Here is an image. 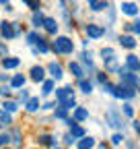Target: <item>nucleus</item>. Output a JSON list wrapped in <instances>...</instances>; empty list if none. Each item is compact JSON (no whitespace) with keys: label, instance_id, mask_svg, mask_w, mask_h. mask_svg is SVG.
<instances>
[{"label":"nucleus","instance_id":"obj_1","mask_svg":"<svg viewBox=\"0 0 140 149\" xmlns=\"http://www.w3.org/2000/svg\"><path fill=\"white\" fill-rule=\"evenodd\" d=\"M49 46H51V52L58 56H68L74 52V42L68 35H58L54 42H49Z\"/></svg>","mask_w":140,"mask_h":149},{"label":"nucleus","instance_id":"obj_2","mask_svg":"<svg viewBox=\"0 0 140 149\" xmlns=\"http://www.w3.org/2000/svg\"><path fill=\"white\" fill-rule=\"evenodd\" d=\"M105 124L107 126H111V128H124L126 126V122H124V114L115 108V106H109V110L105 112Z\"/></svg>","mask_w":140,"mask_h":149},{"label":"nucleus","instance_id":"obj_3","mask_svg":"<svg viewBox=\"0 0 140 149\" xmlns=\"http://www.w3.org/2000/svg\"><path fill=\"white\" fill-rule=\"evenodd\" d=\"M117 74H119V85H126L130 89H140V77L136 72H130L126 68V64H121V68H119Z\"/></svg>","mask_w":140,"mask_h":149},{"label":"nucleus","instance_id":"obj_4","mask_svg":"<svg viewBox=\"0 0 140 149\" xmlns=\"http://www.w3.org/2000/svg\"><path fill=\"white\" fill-rule=\"evenodd\" d=\"M84 33H86L89 40H101V37L107 33V29H105V25H99V23H86Z\"/></svg>","mask_w":140,"mask_h":149},{"label":"nucleus","instance_id":"obj_5","mask_svg":"<svg viewBox=\"0 0 140 149\" xmlns=\"http://www.w3.org/2000/svg\"><path fill=\"white\" fill-rule=\"evenodd\" d=\"M111 95H113L115 100H126V102H130V100L136 97V89H130V87H126V85H115Z\"/></svg>","mask_w":140,"mask_h":149},{"label":"nucleus","instance_id":"obj_6","mask_svg":"<svg viewBox=\"0 0 140 149\" xmlns=\"http://www.w3.org/2000/svg\"><path fill=\"white\" fill-rule=\"evenodd\" d=\"M45 72H47L45 66H41V64H33V66L29 68V79H31L33 83H43V81H45Z\"/></svg>","mask_w":140,"mask_h":149},{"label":"nucleus","instance_id":"obj_7","mask_svg":"<svg viewBox=\"0 0 140 149\" xmlns=\"http://www.w3.org/2000/svg\"><path fill=\"white\" fill-rule=\"evenodd\" d=\"M37 145H41V147H49V149H58V135L41 133V135L37 137Z\"/></svg>","mask_w":140,"mask_h":149},{"label":"nucleus","instance_id":"obj_8","mask_svg":"<svg viewBox=\"0 0 140 149\" xmlns=\"http://www.w3.org/2000/svg\"><path fill=\"white\" fill-rule=\"evenodd\" d=\"M45 68H47V72H49V79H54V81H62V79H64V68H62L60 62L51 60Z\"/></svg>","mask_w":140,"mask_h":149},{"label":"nucleus","instance_id":"obj_9","mask_svg":"<svg viewBox=\"0 0 140 149\" xmlns=\"http://www.w3.org/2000/svg\"><path fill=\"white\" fill-rule=\"evenodd\" d=\"M0 35H2V40H6V42L14 40V37H16V31H14L12 21H2V23H0Z\"/></svg>","mask_w":140,"mask_h":149},{"label":"nucleus","instance_id":"obj_10","mask_svg":"<svg viewBox=\"0 0 140 149\" xmlns=\"http://www.w3.org/2000/svg\"><path fill=\"white\" fill-rule=\"evenodd\" d=\"M117 44L121 48H126V50H136L138 48V40H136L134 35H130V33H121L117 37Z\"/></svg>","mask_w":140,"mask_h":149},{"label":"nucleus","instance_id":"obj_11","mask_svg":"<svg viewBox=\"0 0 140 149\" xmlns=\"http://www.w3.org/2000/svg\"><path fill=\"white\" fill-rule=\"evenodd\" d=\"M68 70L72 72V77H74L76 81L86 79V77H84V68H82V64H80V62H76V60H70V62H68Z\"/></svg>","mask_w":140,"mask_h":149},{"label":"nucleus","instance_id":"obj_12","mask_svg":"<svg viewBox=\"0 0 140 149\" xmlns=\"http://www.w3.org/2000/svg\"><path fill=\"white\" fill-rule=\"evenodd\" d=\"M0 66H2L4 70H14V68L21 66V58H19V56H6V58H2Z\"/></svg>","mask_w":140,"mask_h":149},{"label":"nucleus","instance_id":"obj_13","mask_svg":"<svg viewBox=\"0 0 140 149\" xmlns=\"http://www.w3.org/2000/svg\"><path fill=\"white\" fill-rule=\"evenodd\" d=\"M119 10L124 13L126 17H138L140 6H138L136 2H121V4H119Z\"/></svg>","mask_w":140,"mask_h":149},{"label":"nucleus","instance_id":"obj_14","mask_svg":"<svg viewBox=\"0 0 140 149\" xmlns=\"http://www.w3.org/2000/svg\"><path fill=\"white\" fill-rule=\"evenodd\" d=\"M72 118L80 124V122H86L91 118V112H89V108H84V106H78L74 112H72Z\"/></svg>","mask_w":140,"mask_h":149},{"label":"nucleus","instance_id":"obj_15","mask_svg":"<svg viewBox=\"0 0 140 149\" xmlns=\"http://www.w3.org/2000/svg\"><path fill=\"white\" fill-rule=\"evenodd\" d=\"M51 52V46H49V42L45 40V37H39V42L33 46V54L37 56V54H49Z\"/></svg>","mask_w":140,"mask_h":149},{"label":"nucleus","instance_id":"obj_16","mask_svg":"<svg viewBox=\"0 0 140 149\" xmlns=\"http://www.w3.org/2000/svg\"><path fill=\"white\" fill-rule=\"evenodd\" d=\"M43 29H45V33H47V35H56V33H58V29H60L58 19H56V17H47V19H45Z\"/></svg>","mask_w":140,"mask_h":149},{"label":"nucleus","instance_id":"obj_17","mask_svg":"<svg viewBox=\"0 0 140 149\" xmlns=\"http://www.w3.org/2000/svg\"><path fill=\"white\" fill-rule=\"evenodd\" d=\"M126 68L130 72H140V58L136 54H128L126 56Z\"/></svg>","mask_w":140,"mask_h":149},{"label":"nucleus","instance_id":"obj_18","mask_svg":"<svg viewBox=\"0 0 140 149\" xmlns=\"http://www.w3.org/2000/svg\"><path fill=\"white\" fill-rule=\"evenodd\" d=\"M86 8L93 10V13H101V10L109 8V2H105V0H89V2H86Z\"/></svg>","mask_w":140,"mask_h":149},{"label":"nucleus","instance_id":"obj_19","mask_svg":"<svg viewBox=\"0 0 140 149\" xmlns=\"http://www.w3.org/2000/svg\"><path fill=\"white\" fill-rule=\"evenodd\" d=\"M56 89H58V87H56V81H54V79H45V81L41 83V95H43V97H49L51 93H56Z\"/></svg>","mask_w":140,"mask_h":149},{"label":"nucleus","instance_id":"obj_20","mask_svg":"<svg viewBox=\"0 0 140 149\" xmlns=\"http://www.w3.org/2000/svg\"><path fill=\"white\" fill-rule=\"evenodd\" d=\"M25 83H27V77H25V74H21V72L12 74V79H10V87H12V89H16V91L25 89Z\"/></svg>","mask_w":140,"mask_h":149},{"label":"nucleus","instance_id":"obj_21","mask_svg":"<svg viewBox=\"0 0 140 149\" xmlns=\"http://www.w3.org/2000/svg\"><path fill=\"white\" fill-rule=\"evenodd\" d=\"M68 133L72 135V139L78 143L80 139H84V137H86V128H84L82 124H76V126H72V128H68Z\"/></svg>","mask_w":140,"mask_h":149},{"label":"nucleus","instance_id":"obj_22","mask_svg":"<svg viewBox=\"0 0 140 149\" xmlns=\"http://www.w3.org/2000/svg\"><path fill=\"white\" fill-rule=\"evenodd\" d=\"M25 110L29 112V114H35L37 110H41V102H39V95H33L27 104H25Z\"/></svg>","mask_w":140,"mask_h":149},{"label":"nucleus","instance_id":"obj_23","mask_svg":"<svg viewBox=\"0 0 140 149\" xmlns=\"http://www.w3.org/2000/svg\"><path fill=\"white\" fill-rule=\"evenodd\" d=\"M124 33H130V35H140V19L132 23H124Z\"/></svg>","mask_w":140,"mask_h":149},{"label":"nucleus","instance_id":"obj_24","mask_svg":"<svg viewBox=\"0 0 140 149\" xmlns=\"http://www.w3.org/2000/svg\"><path fill=\"white\" fill-rule=\"evenodd\" d=\"M45 19H47V17H45L41 10H39V13H33V17H31V25H33L35 29H41V27L45 25Z\"/></svg>","mask_w":140,"mask_h":149},{"label":"nucleus","instance_id":"obj_25","mask_svg":"<svg viewBox=\"0 0 140 149\" xmlns=\"http://www.w3.org/2000/svg\"><path fill=\"white\" fill-rule=\"evenodd\" d=\"M99 56H101V60L103 62H109V60H113V58H117V54H115V50L113 48H101L99 50Z\"/></svg>","mask_w":140,"mask_h":149},{"label":"nucleus","instance_id":"obj_26","mask_svg":"<svg viewBox=\"0 0 140 149\" xmlns=\"http://www.w3.org/2000/svg\"><path fill=\"white\" fill-rule=\"evenodd\" d=\"M95 145H97L95 137H91V135H86L84 139H80V141L76 143V149H93Z\"/></svg>","mask_w":140,"mask_h":149},{"label":"nucleus","instance_id":"obj_27","mask_svg":"<svg viewBox=\"0 0 140 149\" xmlns=\"http://www.w3.org/2000/svg\"><path fill=\"white\" fill-rule=\"evenodd\" d=\"M10 135H12V143H14L16 147H23V130H21L19 126H14V128L10 130Z\"/></svg>","mask_w":140,"mask_h":149},{"label":"nucleus","instance_id":"obj_28","mask_svg":"<svg viewBox=\"0 0 140 149\" xmlns=\"http://www.w3.org/2000/svg\"><path fill=\"white\" fill-rule=\"evenodd\" d=\"M2 110H4V112H8V114H16V112H19V102L4 100V104H2Z\"/></svg>","mask_w":140,"mask_h":149},{"label":"nucleus","instance_id":"obj_29","mask_svg":"<svg viewBox=\"0 0 140 149\" xmlns=\"http://www.w3.org/2000/svg\"><path fill=\"white\" fill-rule=\"evenodd\" d=\"M78 89L84 93V95H91V93H93V81H89V79L78 81Z\"/></svg>","mask_w":140,"mask_h":149},{"label":"nucleus","instance_id":"obj_30","mask_svg":"<svg viewBox=\"0 0 140 149\" xmlns=\"http://www.w3.org/2000/svg\"><path fill=\"white\" fill-rule=\"evenodd\" d=\"M80 62H82L84 66H89L91 70H95V64H93V54H91V52H86V50H84V52L80 54Z\"/></svg>","mask_w":140,"mask_h":149},{"label":"nucleus","instance_id":"obj_31","mask_svg":"<svg viewBox=\"0 0 140 149\" xmlns=\"http://www.w3.org/2000/svg\"><path fill=\"white\" fill-rule=\"evenodd\" d=\"M54 118H56V120H64V122H66V120L70 118V116H68V110H64V108H60V106H58V108L54 110Z\"/></svg>","mask_w":140,"mask_h":149},{"label":"nucleus","instance_id":"obj_32","mask_svg":"<svg viewBox=\"0 0 140 149\" xmlns=\"http://www.w3.org/2000/svg\"><path fill=\"white\" fill-rule=\"evenodd\" d=\"M60 108H64V110H68V112H70V110L74 112V110L78 108V106H76V97H68L66 102H62V104H60Z\"/></svg>","mask_w":140,"mask_h":149},{"label":"nucleus","instance_id":"obj_33","mask_svg":"<svg viewBox=\"0 0 140 149\" xmlns=\"http://www.w3.org/2000/svg\"><path fill=\"white\" fill-rule=\"evenodd\" d=\"M21 4L27 6V8H31L33 13H39V10H41V2H35V0H23Z\"/></svg>","mask_w":140,"mask_h":149},{"label":"nucleus","instance_id":"obj_34","mask_svg":"<svg viewBox=\"0 0 140 149\" xmlns=\"http://www.w3.org/2000/svg\"><path fill=\"white\" fill-rule=\"evenodd\" d=\"M39 37H41V35H39L37 31H29V33H27V46H31V48H33L35 44L39 42Z\"/></svg>","mask_w":140,"mask_h":149},{"label":"nucleus","instance_id":"obj_35","mask_svg":"<svg viewBox=\"0 0 140 149\" xmlns=\"http://www.w3.org/2000/svg\"><path fill=\"white\" fill-rule=\"evenodd\" d=\"M0 124H2V126H4V124H6V126H8V124H12V114L4 112L2 108H0Z\"/></svg>","mask_w":140,"mask_h":149},{"label":"nucleus","instance_id":"obj_36","mask_svg":"<svg viewBox=\"0 0 140 149\" xmlns=\"http://www.w3.org/2000/svg\"><path fill=\"white\" fill-rule=\"evenodd\" d=\"M8 143H12V135H10V130H6V133L0 135V147H8Z\"/></svg>","mask_w":140,"mask_h":149},{"label":"nucleus","instance_id":"obj_37","mask_svg":"<svg viewBox=\"0 0 140 149\" xmlns=\"http://www.w3.org/2000/svg\"><path fill=\"white\" fill-rule=\"evenodd\" d=\"M121 114L128 116V118H134V106H132L130 102H126L124 106H121Z\"/></svg>","mask_w":140,"mask_h":149},{"label":"nucleus","instance_id":"obj_38","mask_svg":"<svg viewBox=\"0 0 140 149\" xmlns=\"http://www.w3.org/2000/svg\"><path fill=\"white\" fill-rule=\"evenodd\" d=\"M95 79H97V83L103 87L105 83H109V77H107V72H95Z\"/></svg>","mask_w":140,"mask_h":149},{"label":"nucleus","instance_id":"obj_39","mask_svg":"<svg viewBox=\"0 0 140 149\" xmlns=\"http://www.w3.org/2000/svg\"><path fill=\"white\" fill-rule=\"evenodd\" d=\"M33 95H31V93H29V89H21L19 91V102H23V104H27L29 100H31Z\"/></svg>","mask_w":140,"mask_h":149},{"label":"nucleus","instance_id":"obj_40","mask_svg":"<svg viewBox=\"0 0 140 149\" xmlns=\"http://www.w3.org/2000/svg\"><path fill=\"white\" fill-rule=\"evenodd\" d=\"M0 95H2L4 100H10V95H12V87H10V85H6V87H0Z\"/></svg>","mask_w":140,"mask_h":149},{"label":"nucleus","instance_id":"obj_41","mask_svg":"<svg viewBox=\"0 0 140 149\" xmlns=\"http://www.w3.org/2000/svg\"><path fill=\"white\" fill-rule=\"evenodd\" d=\"M124 141H126V139H124V135H121V133H115V135L111 137V145H115V147H117V145H121Z\"/></svg>","mask_w":140,"mask_h":149},{"label":"nucleus","instance_id":"obj_42","mask_svg":"<svg viewBox=\"0 0 140 149\" xmlns=\"http://www.w3.org/2000/svg\"><path fill=\"white\" fill-rule=\"evenodd\" d=\"M56 106H58V102H45V104H41V110L49 112V110H56Z\"/></svg>","mask_w":140,"mask_h":149},{"label":"nucleus","instance_id":"obj_43","mask_svg":"<svg viewBox=\"0 0 140 149\" xmlns=\"http://www.w3.org/2000/svg\"><path fill=\"white\" fill-rule=\"evenodd\" d=\"M8 56V46L6 42H0V58H6Z\"/></svg>","mask_w":140,"mask_h":149},{"label":"nucleus","instance_id":"obj_44","mask_svg":"<svg viewBox=\"0 0 140 149\" xmlns=\"http://www.w3.org/2000/svg\"><path fill=\"white\" fill-rule=\"evenodd\" d=\"M62 141H64V145H76V141L72 139V135H70V133H66Z\"/></svg>","mask_w":140,"mask_h":149},{"label":"nucleus","instance_id":"obj_45","mask_svg":"<svg viewBox=\"0 0 140 149\" xmlns=\"http://www.w3.org/2000/svg\"><path fill=\"white\" fill-rule=\"evenodd\" d=\"M0 6H6V10H8V13L12 10V2H8V0H0Z\"/></svg>","mask_w":140,"mask_h":149},{"label":"nucleus","instance_id":"obj_46","mask_svg":"<svg viewBox=\"0 0 140 149\" xmlns=\"http://www.w3.org/2000/svg\"><path fill=\"white\" fill-rule=\"evenodd\" d=\"M10 79H12V74H0V83H10Z\"/></svg>","mask_w":140,"mask_h":149},{"label":"nucleus","instance_id":"obj_47","mask_svg":"<svg viewBox=\"0 0 140 149\" xmlns=\"http://www.w3.org/2000/svg\"><path fill=\"white\" fill-rule=\"evenodd\" d=\"M132 126H134L136 130H140V120H134V122H132Z\"/></svg>","mask_w":140,"mask_h":149},{"label":"nucleus","instance_id":"obj_48","mask_svg":"<svg viewBox=\"0 0 140 149\" xmlns=\"http://www.w3.org/2000/svg\"><path fill=\"white\" fill-rule=\"evenodd\" d=\"M99 149H107V145H105V143H99Z\"/></svg>","mask_w":140,"mask_h":149},{"label":"nucleus","instance_id":"obj_49","mask_svg":"<svg viewBox=\"0 0 140 149\" xmlns=\"http://www.w3.org/2000/svg\"><path fill=\"white\" fill-rule=\"evenodd\" d=\"M2 133H4V130H2V124H0V135H2Z\"/></svg>","mask_w":140,"mask_h":149},{"label":"nucleus","instance_id":"obj_50","mask_svg":"<svg viewBox=\"0 0 140 149\" xmlns=\"http://www.w3.org/2000/svg\"><path fill=\"white\" fill-rule=\"evenodd\" d=\"M4 149H10V147H4Z\"/></svg>","mask_w":140,"mask_h":149},{"label":"nucleus","instance_id":"obj_51","mask_svg":"<svg viewBox=\"0 0 140 149\" xmlns=\"http://www.w3.org/2000/svg\"><path fill=\"white\" fill-rule=\"evenodd\" d=\"M0 62H2V58H0Z\"/></svg>","mask_w":140,"mask_h":149},{"label":"nucleus","instance_id":"obj_52","mask_svg":"<svg viewBox=\"0 0 140 149\" xmlns=\"http://www.w3.org/2000/svg\"><path fill=\"white\" fill-rule=\"evenodd\" d=\"M138 91H140V89H138Z\"/></svg>","mask_w":140,"mask_h":149},{"label":"nucleus","instance_id":"obj_53","mask_svg":"<svg viewBox=\"0 0 140 149\" xmlns=\"http://www.w3.org/2000/svg\"><path fill=\"white\" fill-rule=\"evenodd\" d=\"M58 149H60V147H58Z\"/></svg>","mask_w":140,"mask_h":149}]
</instances>
